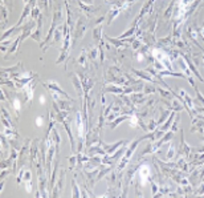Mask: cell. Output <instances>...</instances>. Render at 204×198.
Instances as JSON below:
<instances>
[{
  "label": "cell",
  "instance_id": "6da1fadb",
  "mask_svg": "<svg viewBox=\"0 0 204 198\" xmlns=\"http://www.w3.org/2000/svg\"><path fill=\"white\" fill-rule=\"evenodd\" d=\"M86 32V23H85V19L80 17L77 20V25H76V31H74V36H73V41L77 43L83 37V35Z\"/></svg>",
  "mask_w": 204,
  "mask_h": 198
},
{
  "label": "cell",
  "instance_id": "7a4b0ae2",
  "mask_svg": "<svg viewBox=\"0 0 204 198\" xmlns=\"http://www.w3.org/2000/svg\"><path fill=\"white\" fill-rule=\"evenodd\" d=\"M44 86H45L46 89H49V91H55V92H57L60 96H62L65 100H69V101H72V103H74V100H73L72 97H70L69 95L66 92H64L62 89L60 88V85H58L56 81H46V83H44Z\"/></svg>",
  "mask_w": 204,
  "mask_h": 198
},
{
  "label": "cell",
  "instance_id": "3957f363",
  "mask_svg": "<svg viewBox=\"0 0 204 198\" xmlns=\"http://www.w3.org/2000/svg\"><path fill=\"white\" fill-rule=\"evenodd\" d=\"M70 77H72V83H73V85H74L76 92L78 93L80 97H82V83L80 81V78H78V76L76 75V73H72Z\"/></svg>",
  "mask_w": 204,
  "mask_h": 198
},
{
  "label": "cell",
  "instance_id": "277c9868",
  "mask_svg": "<svg viewBox=\"0 0 204 198\" xmlns=\"http://www.w3.org/2000/svg\"><path fill=\"white\" fill-rule=\"evenodd\" d=\"M64 178H65V170H61V175H60V181H58L57 186H56V189L53 190V193H55V197H58L60 195V192L62 190L64 187Z\"/></svg>",
  "mask_w": 204,
  "mask_h": 198
},
{
  "label": "cell",
  "instance_id": "5b68a950",
  "mask_svg": "<svg viewBox=\"0 0 204 198\" xmlns=\"http://www.w3.org/2000/svg\"><path fill=\"white\" fill-rule=\"evenodd\" d=\"M64 128H65L66 133L69 134V140H70V146H72V150H74V137H73V133H72V129H70V125L69 122H66V121H64Z\"/></svg>",
  "mask_w": 204,
  "mask_h": 198
},
{
  "label": "cell",
  "instance_id": "8992f818",
  "mask_svg": "<svg viewBox=\"0 0 204 198\" xmlns=\"http://www.w3.org/2000/svg\"><path fill=\"white\" fill-rule=\"evenodd\" d=\"M139 174H141V184H146V178L149 177V166H146V165H144L143 168H141V172H139Z\"/></svg>",
  "mask_w": 204,
  "mask_h": 198
},
{
  "label": "cell",
  "instance_id": "52a82bcc",
  "mask_svg": "<svg viewBox=\"0 0 204 198\" xmlns=\"http://www.w3.org/2000/svg\"><path fill=\"white\" fill-rule=\"evenodd\" d=\"M121 144H123V141H119V142H117V144H114V145H111V146H106V145H104V150H105V153H113L114 152V149H117Z\"/></svg>",
  "mask_w": 204,
  "mask_h": 198
},
{
  "label": "cell",
  "instance_id": "ba28073f",
  "mask_svg": "<svg viewBox=\"0 0 204 198\" xmlns=\"http://www.w3.org/2000/svg\"><path fill=\"white\" fill-rule=\"evenodd\" d=\"M101 31H102V27L98 25L97 28L94 29V33H93V37H94V40L97 41L98 44H100V41H101Z\"/></svg>",
  "mask_w": 204,
  "mask_h": 198
},
{
  "label": "cell",
  "instance_id": "9c48e42d",
  "mask_svg": "<svg viewBox=\"0 0 204 198\" xmlns=\"http://www.w3.org/2000/svg\"><path fill=\"white\" fill-rule=\"evenodd\" d=\"M53 36H55V40H53L52 43H55V41L61 40V37H64V29H62V31H61V27H58V28L55 31V35H53Z\"/></svg>",
  "mask_w": 204,
  "mask_h": 198
},
{
  "label": "cell",
  "instance_id": "30bf717a",
  "mask_svg": "<svg viewBox=\"0 0 204 198\" xmlns=\"http://www.w3.org/2000/svg\"><path fill=\"white\" fill-rule=\"evenodd\" d=\"M12 104H13V109L16 110V115L19 116V113H20V100H19V97H16V96H15Z\"/></svg>",
  "mask_w": 204,
  "mask_h": 198
},
{
  "label": "cell",
  "instance_id": "8fae6325",
  "mask_svg": "<svg viewBox=\"0 0 204 198\" xmlns=\"http://www.w3.org/2000/svg\"><path fill=\"white\" fill-rule=\"evenodd\" d=\"M72 187H73V197L74 198H77V197H80V190L77 189V182H76V178H73L72 180Z\"/></svg>",
  "mask_w": 204,
  "mask_h": 198
},
{
  "label": "cell",
  "instance_id": "7c38bea8",
  "mask_svg": "<svg viewBox=\"0 0 204 198\" xmlns=\"http://www.w3.org/2000/svg\"><path fill=\"white\" fill-rule=\"evenodd\" d=\"M86 51L83 49L82 52H81V56H80V59H78V64H81L82 66H86Z\"/></svg>",
  "mask_w": 204,
  "mask_h": 198
},
{
  "label": "cell",
  "instance_id": "4fadbf2b",
  "mask_svg": "<svg viewBox=\"0 0 204 198\" xmlns=\"http://www.w3.org/2000/svg\"><path fill=\"white\" fill-rule=\"evenodd\" d=\"M106 92H114V93H121L122 89L121 88H117V86H109V88H105Z\"/></svg>",
  "mask_w": 204,
  "mask_h": 198
},
{
  "label": "cell",
  "instance_id": "5bb4252c",
  "mask_svg": "<svg viewBox=\"0 0 204 198\" xmlns=\"http://www.w3.org/2000/svg\"><path fill=\"white\" fill-rule=\"evenodd\" d=\"M126 116H123V117H119V120H117V121H115V122L114 124H113V125H111V128H113V129H114V128L115 127H117V125H118V122H121V121H123V120H126Z\"/></svg>",
  "mask_w": 204,
  "mask_h": 198
},
{
  "label": "cell",
  "instance_id": "9a60e30c",
  "mask_svg": "<svg viewBox=\"0 0 204 198\" xmlns=\"http://www.w3.org/2000/svg\"><path fill=\"white\" fill-rule=\"evenodd\" d=\"M43 117H37L36 118V125H37V127H41V125H43Z\"/></svg>",
  "mask_w": 204,
  "mask_h": 198
},
{
  "label": "cell",
  "instance_id": "2e32d148",
  "mask_svg": "<svg viewBox=\"0 0 204 198\" xmlns=\"http://www.w3.org/2000/svg\"><path fill=\"white\" fill-rule=\"evenodd\" d=\"M40 103H41V104L45 103V97H44V96H40Z\"/></svg>",
  "mask_w": 204,
  "mask_h": 198
},
{
  "label": "cell",
  "instance_id": "e0dca14e",
  "mask_svg": "<svg viewBox=\"0 0 204 198\" xmlns=\"http://www.w3.org/2000/svg\"><path fill=\"white\" fill-rule=\"evenodd\" d=\"M200 35H201V37H203V40H204V28L200 31Z\"/></svg>",
  "mask_w": 204,
  "mask_h": 198
},
{
  "label": "cell",
  "instance_id": "ac0fdd59",
  "mask_svg": "<svg viewBox=\"0 0 204 198\" xmlns=\"http://www.w3.org/2000/svg\"><path fill=\"white\" fill-rule=\"evenodd\" d=\"M203 60H204V55H203Z\"/></svg>",
  "mask_w": 204,
  "mask_h": 198
}]
</instances>
